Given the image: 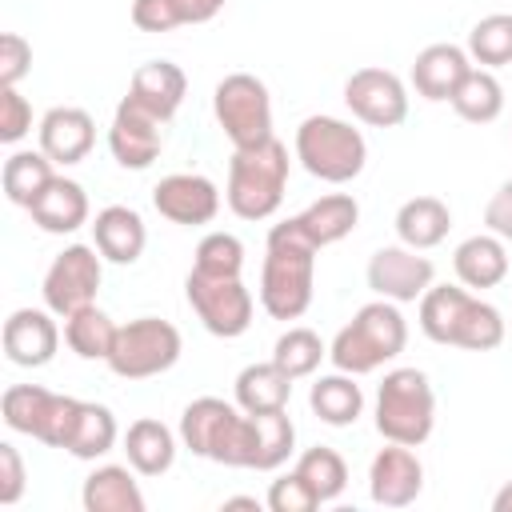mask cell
<instances>
[{
	"label": "cell",
	"instance_id": "2e32d148",
	"mask_svg": "<svg viewBox=\"0 0 512 512\" xmlns=\"http://www.w3.org/2000/svg\"><path fill=\"white\" fill-rule=\"evenodd\" d=\"M152 208L172 224H212L220 212V192L200 172H172L152 188Z\"/></svg>",
	"mask_w": 512,
	"mask_h": 512
},
{
	"label": "cell",
	"instance_id": "7a4b0ae2",
	"mask_svg": "<svg viewBox=\"0 0 512 512\" xmlns=\"http://www.w3.org/2000/svg\"><path fill=\"white\" fill-rule=\"evenodd\" d=\"M420 332L464 352H492L504 344V316L488 300L456 284H432L420 296Z\"/></svg>",
	"mask_w": 512,
	"mask_h": 512
},
{
	"label": "cell",
	"instance_id": "d590c367",
	"mask_svg": "<svg viewBox=\"0 0 512 512\" xmlns=\"http://www.w3.org/2000/svg\"><path fill=\"white\" fill-rule=\"evenodd\" d=\"M296 472L304 476V484L316 492V500H320V504L336 500V496L348 488V464H344V456H340L336 448H324V444H316V448L300 452Z\"/></svg>",
	"mask_w": 512,
	"mask_h": 512
},
{
	"label": "cell",
	"instance_id": "52a82bcc",
	"mask_svg": "<svg viewBox=\"0 0 512 512\" xmlns=\"http://www.w3.org/2000/svg\"><path fill=\"white\" fill-rule=\"evenodd\" d=\"M296 160L304 164L308 176L324 184H348L364 172L368 164V144L360 128L336 116H308L296 128Z\"/></svg>",
	"mask_w": 512,
	"mask_h": 512
},
{
	"label": "cell",
	"instance_id": "ba28073f",
	"mask_svg": "<svg viewBox=\"0 0 512 512\" xmlns=\"http://www.w3.org/2000/svg\"><path fill=\"white\" fill-rule=\"evenodd\" d=\"M184 352V340L176 332V324L160 320V316H140L116 328V344L108 352V368L120 380H148L168 372Z\"/></svg>",
	"mask_w": 512,
	"mask_h": 512
},
{
	"label": "cell",
	"instance_id": "603a6c76",
	"mask_svg": "<svg viewBox=\"0 0 512 512\" xmlns=\"http://www.w3.org/2000/svg\"><path fill=\"white\" fill-rule=\"evenodd\" d=\"M32 224L52 232V236H64V232H76L88 224V192L68 180V176H56L36 200H32Z\"/></svg>",
	"mask_w": 512,
	"mask_h": 512
},
{
	"label": "cell",
	"instance_id": "74e56055",
	"mask_svg": "<svg viewBox=\"0 0 512 512\" xmlns=\"http://www.w3.org/2000/svg\"><path fill=\"white\" fill-rule=\"evenodd\" d=\"M296 448V424L288 412H260L256 416V472H276Z\"/></svg>",
	"mask_w": 512,
	"mask_h": 512
},
{
	"label": "cell",
	"instance_id": "ee69618b",
	"mask_svg": "<svg viewBox=\"0 0 512 512\" xmlns=\"http://www.w3.org/2000/svg\"><path fill=\"white\" fill-rule=\"evenodd\" d=\"M24 484H28V476H24V460H20L16 444L0 440V504H16L24 496Z\"/></svg>",
	"mask_w": 512,
	"mask_h": 512
},
{
	"label": "cell",
	"instance_id": "5b68a950",
	"mask_svg": "<svg viewBox=\"0 0 512 512\" xmlns=\"http://www.w3.org/2000/svg\"><path fill=\"white\" fill-rule=\"evenodd\" d=\"M284 188H288V148L276 136L232 152L224 200L240 220L276 216V208L284 204Z\"/></svg>",
	"mask_w": 512,
	"mask_h": 512
},
{
	"label": "cell",
	"instance_id": "7bdbcfd3",
	"mask_svg": "<svg viewBox=\"0 0 512 512\" xmlns=\"http://www.w3.org/2000/svg\"><path fill=\"white\" fill-rule=\"evenodd\" d=\"M28 72H32V44L20 32H4L0 36V84L16 88Z\"/></svg>",
	"mask_w": 512,
	"mask_h": 512
},
{
	"label": "cell",
	"instance_id": "8992f818",
	"mask_svg": "<svg viewBox=\"0 0 512 512\" xmlns=\"http://www.w3.org/2000/svg\"><path fill=\"white\" fill-rule=\"evenodd\" d=\"M436 424V392L420 368H392L376 388V432L392 444L420 448Z\"/></svg>",
	"mask_w": 512,
	"mask_h": 512
},
{
	"label": "cell",
	"instance_id": "7c38bea8",
	"mask_svg": "<svg viewBox=\"0 0 512 512\" xmlns=\"http://www.w3.org/2000/svg\"><path fill=\"white\" fill-rule=\"evenodd\" d=\"M104 280V256L96 244H68L44 272V308H52L56 316H72L88 304H96Z\"/></svg>",
	"mask_w": 512,
	"mask_h": 512
},
{
	"label": "cell",
	"instance_id": "f1b7e54d",
	"mask_svg": "<svg viewBox=\"0 0 512 512\" xmlns=\"http://www.w3.org/2000/svg\"><path fill=\"white\" fill-rule=\"evenodd\" d=\"M124 452H128V464L140 476H164L176 464V436H172L168 424H160L152 416H140L124 432Z\"/></svg>",
	"mask_w": 512,
	"mask_h": 512
},
{
	"label": "cell",
	"instance_id": "44dd1931",
	"mask_svg": "<svg viewBox=\"0 0 512 512\" xmlns=\"http://www.w3.org/2000/svg\"><path fill=\"white\" fill-rule=\"evenodd\" d=\"M92 244L100 248L104 260L112 264H136L144 244H148V228H144V216L128 204H108L96 212L92 220Z\"/></svg>",
	"mask_w": 512,
	"mask_h": 512
},
{
	"label": "cell",
	"instance_id": "9a60e30c",
	"mask_svg": "<svg viewBox=\"0 0 512 512\" xmlns=\"http://www.w3.org/2000/svg\"><path fill=\"white\" fill-rule=\"evenodd\" d=\"M424 488V464L408 444H384L368 464V496L380 508H408Z\"/></svg>",
	"mask_w": 512,
	"mask_h": 512
},
{
	"label": "cell",
	"instance_id": "5bb4252c",
	"mask_svg": "<svg viewBox=\"0 0 512 512\" xmlns=\"http://www.w3.org/2000/svg\"><path fill=\"white\" fill-rule=\"evenodd\" d=\"M436 280V268L428 256H420L416 248L408 244H384L372 252L368 260V288L380 296V300H392V304H412L420 300Z\"/></svg>",
	"mask_w": 512,
	"mask_h": 512
},
{
	"label": "cell",
	"instance_id": "4fadbf2b",
	"mask_svg": "<svg viewBox=\"0 0 512 512\" xmlns=\"http://www.w3.org/2000/svg\"><path fill=\"white\" fill-rule=\"evenodd\" d=\"M344 104L360 124L396 128L408 120V88L388 68H356L344 80Z\"/></svg>",
	"mask_w": 512,
	"mask_h": 512
},
{
	"label": "cell",
	"instance_id": "bcb514c9",
	"mask_svg": "<svg viewBox=\"0 0 512 512\" xmlns=\"http://www.w3.org/2000/svg\"><path fill=\"white\" fill-rule=\"evenodd\" d=\"M492 512H512V480L492 496Z\"/></svg>",
	"mask_w": 512,
	"mask_h": 512
},
{
	"label": "cell",
	"instance_id": "d6986e66",
	"mask_svg": "<svg viewBox=\"0 0 512 512\" xmlns=\"http://www.w3.org/2000/svg\"><path fill=\"white\" fill-rule=\"evenodd\" d=\"M184 92H188V76L180 64L172 60H148L132 72L128 80V104H136L140 112L156 116L160 124H168L176 116V108L184 104Z\"/></svg>",
	"mask_w": 512,
	"mask_h": 512
},
{
	"label": "cell",
	"instance_id": "8fae6325",
	"mask_svg": "<svg viewBox=\"0 0 512 512\" xmlns=\"http://www.w3.org/2000/svg\"><path fill=\"white\" fill-rule=\"evenodd\" d=\"M184 296L192 304V312L200 316V324L220 336V340H236L252 328V292L244 288L240 276H204V272H188L184 280Z\"/></svg>",
	"mask_w": 512,
	"mask_h": 512
},
{
	"label": "cell",
	"instance_id": "f546056e",
	"mask_svg": "<svg viewBox=\"0 0 512 512\" xmlns=\"http://www.w3.org/2000/svg\"><path fill=\"white\" fill-rule=\"evenodd\" d=\"M308 408H312L324 424L348 428V424H356L360 412H364V392H360V384H356L352 372H340V368H336L332 376H320V380L312 384Z\"/></svg>",
	"mask_w": 512,
	"mask_h": 512
},
{
	"label": "cell",
	"instance_id": "277c9868",
	"mask_svg": "<svg viewBox=\"0 0 512 512\" xmlns=\"http://www.w3.org/2000/svg\"><path fill=\"white\" fill-rule=\"evenodd\" d=\"M408 344V320L400 316V304L392 300H372L364 308H356V316L336 332L328 360L340 372L352 376H368L376 368H384L388 360H396Z\"/></svg>",
	"mask_w": 512,
	"mask_h": 512
},
{
	"label": "cell",
	"instance_id": "ac0fdd59",
	"mask_svg": "<svg viewBox=\"0 0 512 512\" xmlns=\"http://www.w3.org/2000/svg\"><path fill=\"white\" fill-rule=\"evenodd\" d=\"M52 308H16L4 320V356L16 368H44L60 348V328Z\"/></svg>",
	"mask_w": 512,
	"mask_h": 512
},
{
	"label": "cell",
	"instance_id": "d6a6232c",
	"mask_svg": "<svg viewBox=\"0 0 512 512\" xmlns=\"http://www.w3.org/2000/svg\"><path fill=\"white\" fill-rule=\"evenodd\" d=\"M452 108H456V116L460 120H468V124H492L500 112H504V88H500V80L492 76V68H468V76L456 84V92H452V100H448Z\"/></svg>",
	"mask_w": 512,
	"mask_h": 512
},
{
	"label": "cell",
	"instance_id": "4316f807",
	"mask_svg": "<svg viewBox=\"0 0 512 512\" xmlns=\"http://www.w3.org/2000/svg\"><path fill=\"white\" fill-rule=\"evenodd\" d=\"M448 228H452V212L440 196H412L396 208V236H400V244H408L416 252L444 244Z\"/></svg>",
	"mask_w": 512,
	"mask_h": 512
},
{
	"label": "cell",
	"instance_id": "30bf717a",
	"mask_svg": "<svg viewBox=\"0 0 512 512\" xmlns=\"http://www.w3.org/2000/svg\"><path fill=\"white\" fill-rule=\"evenodd\" d=\"M76 408H80L76 396H60V392H48L40 384H12L0 396L4 424L20 436H32V440L48 444V448H64L68 428L76 420Z\"/></svg>",
	"mask_w": 512,
	"mask_h": 512
},
{
	"label": "cell",
	"instance_id": "836d02e7",
	"mask_svg": "<svg viewBox=\"0 0 512 512\" xmlns=\"http://www.w3.org/2000/svg\"><path fill=\"white\" fill-rule=\"evenodd\" d=\"M56 180V164L44 156V152H12L4 160V172H0V184H4V196L20 208H32V200Z\"/></svg>",
	"mask_w": 512,
	"mask_h": 512
},
{
	"label": "cell",
	"instance_id": "f6af8a7d",
	"mask_svg": "<svg viewBox=\"0 0 512 512\" xmlns=\"http://www.w3.org/2000/svg\"><path fill=\"white\" fill-rule=\"evenodd\" d=\"M484 224H488L492 236L512 240V180H504V184L492 192V200H488V208H484Z\"/></svg>",
	"mask_w": 512,
	"mask_h": 512
},
{
	"label": "cell",
	"instance_id": "3957f363",
	"mask_svg": "<svg viewBox=\"0 0 512 512\" xmlns=\"http://www.w3.org/2000/svg\"><path fill=\"white\" fill-rule=\"evenodd\" d=\"M180 444L224 468H256V416L220 396H200L180 412Z\"/></svg>",
	"mask_w": 512,
	"mask_h": 512
},
{
	"label": "cell",
	"instance_id": "f35d334b",
	"mask_svg": "<svg viewBox=\"0 0 512 512\" xmlns=\"http://www.w3.org/2000/svg\"><path fill=\"white\" fill-rule=\"evenodd\" d=\"M324 356H328V348H324V340H320L312 328H288V332L276 340V348H272V360H276L292 380L312 376Z\"/></svg>",
	"mask_w": 512,
	"mask_h": 512
},
{
	"label": "cell",
	"instance_id": "1f68e13d",
	"mask_svg": "<svg viewBox=\"0 0 512 512\" xmlns=\"http://www.w3.org/2000/svg\"><path fill=\"white\" fill-rule=\"evenodd\" d=\"M228 0H132V24L140 32H172L180 24H208Z\"/></svg>",
	"mask_w": 512,
	"mask_h": 512
},
{
	"label": "cell",
	"instance_id": "cb8c5ba5",
	"mask_svg": "<svg viewBox=\"0 0 512 512\" xmlns=\"http://www.w3.org/2000/svg\"><path fill=\"white\" fill-rule=\"evenodd\" d=\"M136 468L128 464H100L88 472L80 500L88 512H144V492L132 476Z\"/></svg>",
	"mask_w": 512,
	"mask_h": 512
},
{
	"label": "cell",
	"instance_id": "ffe728a7",
	"mask_svg": "<svg viewBox=\"0 0 512 512\" xmlns=\"http://www.w3.org/2000/svg\"><path fill=\"white\" fill-rule=\"evenodd\" d=\"M40 152L52 160V164H80L92 144H96V124L84 108H72V104H60V108H48L44 120H40Z\"/></svg>",
	"mask_w": 512,
	"mask_h": 512
},
{
	"label": "cell",
	"instance_id": "e575fe53",
	"mask_svg": "<svg viewBox=\"0 0 512 512\" xmlns=\"http://www.w3.org/2000/svg\"><path fill=\"white\" fill-rule=\"evenodd\" d=\"M116 328L108 312H100L96 304L64 316V344L80 356V360H108L112 344H116Z\"/></svg>",
	"mask_w": 512,
	"mask_h": 512
},
{
	"label": "cell",
	"instance_id": "4dcf8cb0",
	"mask_svg": "<svg viewBox=\"0 0 512 512\" xmlns=\"http://www.w3.org/2000/svg\"><path fill=\"white\" fill-rule=\"evenodd\" d=\"M116 436H120V428H116L112 408L96 404V400H80L76 420H72L68 440H64V452L76 460H96V456L116 448Z\"/></svg>",
	"mask_w": 512,
	"mask_h": 512
},
{
	"label": "cell",
	"instance_id": "e0dca14e",
	"mask_svg": "<svg viewBox=\"0 0 512 512\" xmlns=\"http://www.w3.org/2000/svg\"><path fill=\"white\" fill-rule=\"evenodd\" d=\"M164 148V124L148 112H140L136 104L120 100L116 104V116H112V128H108V152L120 168H132V172H144L152 168V160L160 156Z\"/></svg>",
	"mask_w": 512,
	"mask_h": 512
},
{
	"label": "cell",
	"instance_id": "60d3db41",
	"mask_svg": "<svg viewBox=\"0 0 512 512\" xmlns=\"http://www.w3.org/2000/svg\"><path fill=\"white\" fill-rule=\"evenodd\" d=\"M268 508H272V512H312V508H320V500H316V492L304 484V476L292 468L288 476L272 480V488H268Z\"/></svg>",
	"mask_w": 512,
	"mask_h": 512
},
{
	"label": "cell",
	"instance_id": "7402d4cb",
	"mask_svg": "<svg viewBox=\"0 0 512 512\" xmlns=\"http://www.w3.org/2000/svg\"><path fill=\"white\" fill-rule=\"evenodd\" d=\"M472 56L460 44H428L412 60V88L424 100H452L456 84L468 76Z\"/></svg>",
	"mask_w": 512,
	"mask_h": 512
},
{
	"label": "cell",
	"instance_id": "b9f144b4",
	"mask_svg": "<svg viewBox=\"0 0 512 512\" xmlns=\"http://www.w3.org/2000/svg\"><path fill=\"white\" fill-rule=\"evenodd\" d=\"M28 132H32V104L20 96V88L0 84V140L20 144Z\"/></svg>",
	"mask_w": 512,
	"mask_h": 512
},
{
	"label": "cell",
	"instance_id": "6da1fadb",
	"mask_svg": "<svg viewBox=\"0 0 512 512\" xmlns=\"http://www.w3.org/2000/svg\"><path fill=\"white\" fill-rule=\"evenodd\" d=\"M316 244L304 236L296 216L268 228L260 268V308L272 320H300L316 292Z\"/></svg>",
	"mask_w": 512,
	"mask_h": 512
},
{
	"label": "cell",
	"instance_id": "8d00e7d4",
	"mask_svg": "<svg viewBox=\"0 0 512 512\" xmlns=\"http://www.w3.org/2000/svg\"><path fill=\"white\" fill-rule=\"evenodd\" d=\"M468 56L480 68H504L512 64V16L508 12H492L480 16L468 32Z\"/></svg>",
	"mask_w": 512,
	"mask_h": 512
},
{
	"label": "cell",
	"instance_id": "7dc6e473",
	"mask_svg": "<svg viewBox=\"0 0 512 512\" xmlns=\"http://www.w3.org/2000/svg\"><path fill=\"white\" fill-rule=\"evenodd\" d=\"M224 508H252V512H260V500L256 496H228Z\"/></svg>",
	"mask_w": 512,
	"mask_h": 512
},
{
	"label": "cell",
	"instance_id": "d4e9b609",
	"mask_svg": "<svg viewBox=\"0 0 512 512\" xmlns=\"http://www.w3.org/2000/svg\"><path fill=\"white\" fill-rule=\"evenodd\" d=\"M452 268H456V276H460L464 288H496L508 276V248H504L500 236L476 232V236H468V240L456 244Z\"/></svg>",
	"mask_w": 512,
	"mask_h": 512
},
{
	"label": "cell",
	"instance_id": "9c48e42d",
	"mask_svg": "<svg viewBox=\"0 0 512 512\" xmlns=\"http://www.w3.org/2000/svg\"><path fill=\"white\" fill-rule=\"evenodd\" d=\"M212 112L232 148H252L272 140V96L252 72H228L212 92Z\"/></svg>",
	"mask_w": 512,
	"mask_h": 512
},
{
	"label": "cell",
	"instance_id": "83f0119b",
	"mask_svg": "<svg viewBox=\"0 0 512 512\" xmlns=\"http://www.w3.org/2000/svg\"><path fill=\"white\" fill-rule=\"evenodd\" d=\"M288 400H292V376L276 360L240 368V376H236V404L244 412H252V416H260V412H284Z\"/></svg>",
	"mask_w": 512,
	"mask_h": 512
},
{
	"label": "cell",
	"instance_id": "ab89813d",
	"mask_svg": "<svg viewBox=\"0 0 512 512\" xmlns=\"http://www.w3.org/2000/svg\"><path fill=\"white\" fill-rule=\"evenodd\" d=\"M192 272H204V276H240L244 272V244H240V236H232V232H208L196 244Z\"/></svg>",
	"mask_w": 512,
	"mask_h": 512
},
{
	"label": "cell",
	"instance_id": "484cf974",
	"mask_svg": "<svg viewBox=\"0 0 512 512\" xmlns=\"http://www.w3.org/2000/svg\"><path fill=\"white\" fill-rule=\"evenodd\" d=\"M296 224L304 228V236L316 248L340 244L344 236H352V228L360 224V204L348 192H328L320 200H312L304 212H296Z\"/></svg>",
	"mask_w": 512,
	"mask_h": 512
}]
</instances>
